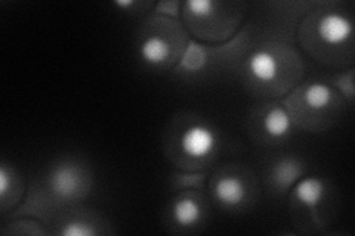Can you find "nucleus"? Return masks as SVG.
<instances>
[{
	"mask_svg": "<svg viewBox=\"0 0 355 236\" xmlns=\"http://www.w3.org/2000/svg\"><path fill=\"white\" fill-rule=\"evenodd\" d=\"M249 80L263 91L283 93L301 74L297 56L284 48H261L250 53L246 62Z\"/></svg>",
	"mask_w": 355,
	"mask_h": 236,
	"instance_id": "1",
	"label": "nucleus"
},
{
	"mask_svg": "<svg viewBox=\"0 0 355 236\" xmlns=\"http://www.w3.org/2000/svg\"><path fill=\"white\" fill-rule=\"evenodd\" d=\"M342 107L340 93L327 83H311L295 93L288 107V114L295 122L314 127L318 120L335 118Z\"/></svg>",
	"mask_w": 355,
	"mask_h": 236,
	"instance_id": "2",
	"label": "nucleus"
},
{
	"mask_svg": "<svg viewBox=\"0 0 355 236\" xmlns=\"http://www.w3.org/2000/svg\"><path fill=\"white\" fill-rule=\"evenodd\" d=\"M309 22V49H321V55H324L331 49L339 51L351 46L354 27L352 19L345 14L338 10H321L311 17Z\"/></svg>",
	"mask_w": 355,
	"mask_h": 236,
	"instance_id": "3",
	"label": "nucleus"
},
{
	"mask_svg": "<svg viewBox=\"0 0 355 236\" xmlns=\"http://www.w3.org/2000/svg\"><path fill=\"white\" fill-rule=\"evenodd\" d=\"M138 51L141 60L150 66H171L185 51L184 33L166 21L144 35Z\"/></svg>",
	"mask_w": 355,
	"mask_h": 236,
	"instance_id": "4",
	"label": "nucleus"
},
{
	"mask_svg": "<svg viewBox=\"0 0 355 236\" xmlns=\"http://www.w3.org/2000/svg\"><path fill=\"white\" fill-rule=\"evenodd\" d=\"M231 3H219V2H207V0H193L184 5L185 19L188 27L191 28L197 37L212 40V22H215V28L218 33V39L222 40L228 37L232 31L236 30L234 24L222 21V17H228L237 14L239 10H231L227 12V8Z\"/></svg>",
	"mask_w": 355,
	"mask_h": 236,
	"instance_id": "5",
	"label": "nucleus"
},
{
	"mask_svg": "<svg viewBox=\"0 0 355 236\" xmlns=\"http://www.w3.org/2000/svg\"><path fill=\"white\" fill-rule=\"evenodd\" d=\"M48 185L55 198L76 201L86 195L91 186V177L85 168L73 163H61L49 172Z\"/></svg>",
	"mask_w": 355,
	"mask_h": 236,
	"instance_id": "6",
	"label": "nucleus"
},
{
	"mask_svg": "<svg viewBox=\"0 0 355 236\" xmlns=\"http://www.w3.org/2000/svg\"><path fill=\"white\" fill-rule=\"evenodd\" d=\"M180 151L191 163H203L218 148V136L212 127L203 122H193L180 136Z\"/></svg>",
	"mask_w": 355,
	"mask_h": 236,
	"instance_id": "7",
	"label": "nucleus"
},
{
	"mask_svg": "<svg viewBox=\"0 0 355 236\" xmlns=\"http://www.w3.org/2000/svg\"><path fill=\"white\" fill-rule=\"evenodd\" d=\"M212 195L220 207L234 210L248 202L249 186L236 173H222L212 181Z\"/></svg>",
	"mask_w": 355,
	"mask_h": 236,
	"instance_id": "8",
	"label": "nucleus"
},
{
	"mask_svg": "<svg viewBox=\"0 0 355 236\" xmlns=\"http://www.w3.org/2000/svg\"><path fill=\"white\" fill-rule=\"evenodd\" d=\"M261 127L263 134L271 140H283L293 129V118L287 108L272 105L263 112L261 118Z\"/></svg>",
	"mask_w": 355,
	"mask_h": 236,
	"instance_id": "9",
	"label": "nucleus"
},
{
	"mask_svg": "<svg viewBox=\"0 0 355 236\" xmlns=\"http://www.w3.org/2000/svg\"><path fill=\"white\" fill-rule=\"evenodd\" d=\"M326 198V185L321 179L317 177H305L299 181L295 190L293 199L297 202L299 207L309 210L313 215H317L320 206L323 204Z\"/></svg>",
	"mask_w": 355,
	"mask_h": 236,
	"instance_id": "10",
	"label": "nucleus"
},
{
	"mask_svg": "<svg viewBox=\"0 0 355 236\" xmlns=\"http://www.w3.org/2000/svg\"><path fill=\"white\" fill-rule=\"evenodd\" d=\"M197 195L184 194L172 206V219L181 228H193L203 219L205 208Z\"/></svg>",
	"mask_w": 355,
	"mask_h": 236,
	"instance_id": "11",
	"label": "nucleus"
},
{
	"mask_svg": "<svg viewBox=\"0 0 355 236\" xmlns=\"http://www.w3.org/2000/svg\"><path fill=\"white\" fill-rule=\"evenodd\" d=\"M302 174V167L293 158L282 160L279 164H275L272 170V181L280 189H286L295 183L299 176Z\"/></svg>",
	"mask_w": 355,
	"mask_h": 236,
	"instance_id": "12",
	"label": "nucleus"
},
{
	"mask_svg": "<svg viewBox=\"0 0 355 236\" xmlns=\"http://www.w3.org/2000/svg\"><path fill=\"white\" fill-rule=\"evenodd\" d=\"M99 230L95 226L94 220H89L86 216H74L70 220L62 223V228L58 233L65 236H91L96 235Z\"/></svg>",
	"mask_w": 355,
	"mask_h": 236,
	"instance_id": "13",
	"label": "nucleus"
},
{
	"mask_svg": "<svg viewBox=\"0 0 355 236\" xmlns=\"http://www.w3.org/2000/svg\"><path fill=\"white\" fill-rule=\"evenodd\" d=\"M9 192H12L14 201L18 202L21 195V182L14 170H10L6 164H2V167H0V197H2V206L9 198Z\"/></svg>",
	"mask_w": 355,
	"mask_h": 236,
	"instance_id": "14",
	"label": "nucleus"
},
{
	"mask_svg": "<svg viewBox=\"0 0 355 236\" xmlns=\"http://www.w3.org/2000/svg\"><path fill=\"white\" fill-rule=\"evenodd\" d=\"M182 66L188 71H197L203 66L206 61V52L197 46L194 43H190V46L185 48L182 53Z\"/></svg>",
	"mask_w": 355,
	"mask_h": 236,
	"instance_id": "15",
	"label": "nucleus"
}]
</instances>
